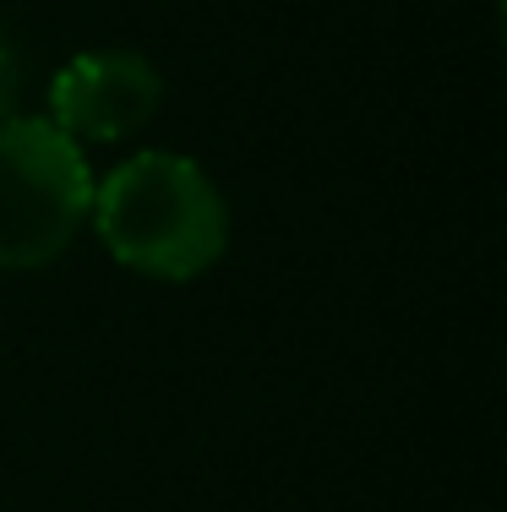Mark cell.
<instances>
[{
	"label": "cell",
	"mask_w": 507,
	"mask_h": 512,
	"mask_svg": "<svg viewBox=\"0 0 507 512\" xmlns=\"http://www.w3.org/2000/svg\"><path fill=\"white\" fill-rule=\"evenodd\" d=\"M104 251L131 273L186 284L208 273L229 246V202L213 175L186 153H137L93 180V213Z\"/></svg>",
	"instance_id": "cell-1"
},
{
	"label": "cell",
	"mask_w": 507,
	"mask_h": 512,
	"mask_svg": "<svg viewBox=\"0 0 507 512\" xmlns=\"http://www.w3.org/2000/svg\"><path fill=\"white\" fill-rule=\"evenodd\" d=\"M93 213V169L82 142L55 120H0V273H33L71 251Z\"/></svg>",
	"instance_id": "cell-2"
},
{
	"label": "cell",
	"mask_w": 507,
	"mask_h": 512,
	"mask_svg": "<svg viewBox=\"0 0 507 512\" xmlns=\"http://www.w3.org/2000/svg\"><path fill=\"white\" fill-rule=\"evenodd\" d=\"M164 77L137 50H88L50 82V120L71 142H126L159 115Z\"/></svg>",
	"instance_id": "cell-3"
},
{
	"label": "cell",
	"mask_w": 507,
	"mask_h": 512,
	"mask_svg": "<svg viewBox=\"0 0 507 512\" xmlns=\"http://www.w3.org/2000/svg\"><path fill=\"white\" fill-rule=\"evenodd\" d=\"M17 99H22V50L6 28H0V120L17 115Z\"/></svg>",
	"instance_id": "cell-4"
}]
</instances>
